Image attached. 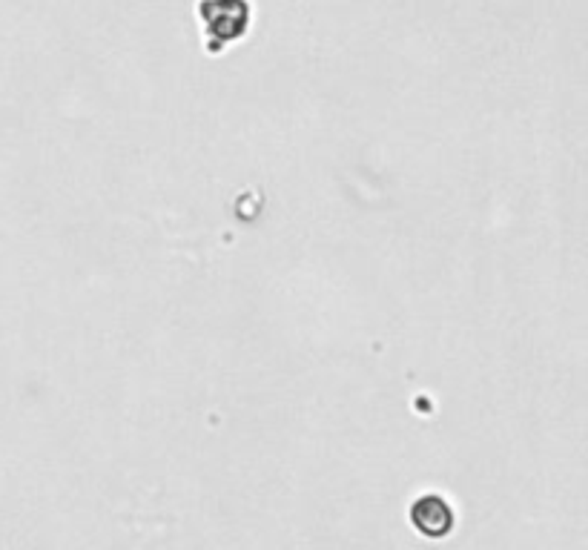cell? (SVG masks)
Segmentation results:
<instances>
[{
	"label": "cell",
	"instance_id": "cell-1",
	"mask_svg": "<svg viewBox=\"0 0 588 550\" xmlns=\"http://www.w3.org/2000/svg\"><path fill=\"white\" fill-rule=\"evenodd\" d=\"M408 519L416 533L428 539H445L457 528V510L439 493H422L408 508Z\"/></svg>",
	"mask_w": 588,
	"mask_h": 550
}]
</instances>
